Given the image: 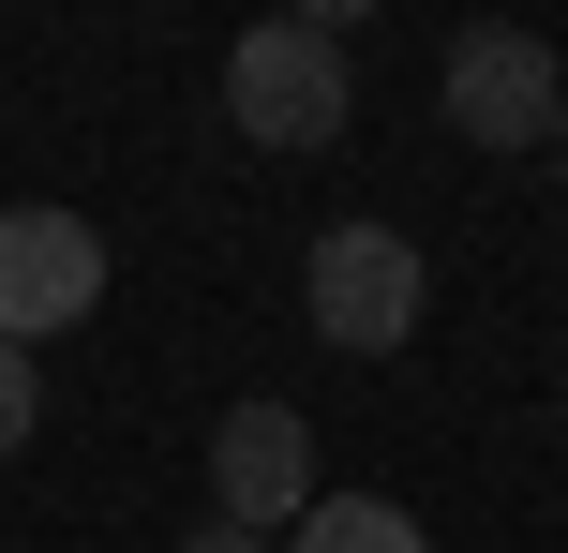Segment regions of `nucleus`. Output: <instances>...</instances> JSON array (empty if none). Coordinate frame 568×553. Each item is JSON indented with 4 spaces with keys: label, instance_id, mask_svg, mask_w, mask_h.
<instances>
[{
    "label": "nucleus",
    "instance_id": "obj_1",
    "mask_svg": "<svg viewBox=\"0 0 568 553\" xmlns=\"http://www.w3.org/2000/svg\"><path fill=\"white\" fill-rule=\"evenodd\" d=\"M419 299H434V269H419V239H389V225H314V255H300V315H314V345L329 359H404L419 345Z\"/></svg>",
    "mask_w": 568,
    "mask_h": 553
},
{
    "label": "nucleus",
    "instance_id": "obj_2",
    "mask_svg": "<svg viewBox=\"0 0 568 553\" xmlns=\"http://www.w3.org/2000/svg\"><path fill=\"white\" fill-rule=\"evenodd\" d=\"M225 120H240L255 150H329L344 120H359V90H344V45H329L314 16H255V30L225 45Z\"/></svg>",
    "mask_w": 568,
    "mask_h": 553
},
{
    "label": "nucleus",
    "instance_id": "obj_3",
    "mask_svg": "<svg viewBox=\"0 0 568 553\" xmlns=\"http://www.w3.org/2000/svg\"><path fill=\"white\" fill-rule=\"evenodd\" d=\"M449 135L464 150H554L568 135V75L539 30H464L449 45Z\"/></svg>",
    "mask_w": 568,
    "mask_h": 553
},
{
    "label": "nucleus",
    "instance_id": "obj_4",
    "mask_svg": "<svg viewBox=\"0 0 568 553\" xmlns=\"http://www.w3.org/2000/svg\"><path fill=\"white\" fill-rule=\"evenodd\" d=\"M300 509H314V419L300 404H225L210 419V524L284 539Z\"/></svg>",
    "mask_w": 568,
    "mask_h": 553
},
{
    "label": "nucleus",
    "instance_id": "obj_5",
    "mask_svg": "<svg viewBox=\"0 0 568 553\" xmlns=\"http://www.w3.org/2000/svg\"><path fill=\"white\" fill-rule=\"evenodd\" d=\"M105 299V239L75 209H0V345H45Z\"/></svg>",
    "mask_w": 568,
    "mask_h": 553
},
{
    "label": "nucleus",
    "instance_id": "obj_6",
    "mask_svg": "<svg viewBox=\"0 0 568 553\" xmlns=\"http://www.w3.org/2000/svg\"><path fill=\"white\" fill-rule=\"evenodd\" d=\"M284 553H434V539H419V509H389V494H314L300 524H284Z\"/></svg>",
    "mask_w": 568,
    "mask_h": 553
},
{
    "label": "nucleus",
    "instance_id": "obj_7",
    "mask_svg": "<svg viewBox=\"0 0 568 553\" xmlns=\"http://www.w3.org/2000/svg\"><path fill=\"white\" fill-rule=\"evenodd\" d=\"M30 434H45V359H30V345H0V464H16Z\"/></svg>",
    "mask_w": 568,
    "mask_h": 553
},
{
    "label": "nucleus",
    "instance_id": "obj_8",
    "mask_svg": "<svg viewBox=\"0 0 568 553\" xmlns=\"http://www.w3.org/2000/svg\"><path fill=\"white\" fill-rule=\"evenodd\" d=\"M180 553H284V539H255V524H195Z\"/></svg>",
    "mask_w": 568,
    "mask_h": 553
},
{
    "label": "nucleus",
    "instance_id": "obj_9",
    "mask_svg": "<svg viewBox=\"0 0 568 553\" xmlns=\"http://www.w3.org/2000/svg\"><path fill=\"white\" fill-rule=\"evenodd\" d=\"M554 180H568V135H554Z\"/></svg>",
    "mask_w": 568,
    "mask_h": 553
}]
</instances>
